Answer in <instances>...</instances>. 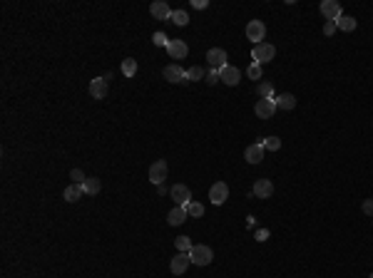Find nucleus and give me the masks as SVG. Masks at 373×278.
<instances>
[{"instance_id":"5701e85b","label":"nucleus","mask_w":373,"mask_h":278,"mask_svg":"<svg viewBox=\"0 0 373 278\" xmlns=\"http://www.w3.org/2000/svg\"><path fill=\"white\" fill-rule=\"evenodd\" d=\"M336 28L343 30V33H351V30H356V20H353L351 15H341V18L336 20Z\"/></svg>"},{"instance_id":"4c0bfd02","label":"nucleus","mask_w":373,"mask_h":278,"mask_svg":"<svg viewBox=\"0 0 373 278\" xmlns=\"http://www.w3.org/2000/svg\"><path fill=\"white\" fill-rule=\"evenodd\" d=\"M157 194H159V196H164V194H169V189H167V184H159V186H157Z\"/></svg>"},{"instance_id":"473e14b6","label":"nucleus","mask_w":373,"mask_h":278,"mask_svg":"<svg viewBox=\"0 0 373 278\" xmlns=\"http://www.w3.org/2000/svg\"><path fill=\"white\" fill-rule=\"evenodd\" d=\"M70 179H73V184H85L87 176H85L82 169H73V172H70Z\"/></svg>"},{"instance_id":"c9c22d12","label":"nucleus","mask_w":373,"mask_h":278,"mask_svg":"<svg viewBox=\"0 0 373 278\" xmlns=\"http://www.w3.org/2000/svg\"><path fill=\"white\" fill-rule=\"evenodd\" d=\"M266 239H269V229H259V231H257V241H259V243H264Z\"/></svg>"},{"instance_id":"a878e982","label":"nucleus","mask_w":373,"mask_h":278,"mask_svg":"<svg viewBox=\"0 0 373 278\" xmlns=\"http://www.w3.org/2000/svg\"><path fill=\"white\" fill-rule=\"evenodd\" d=\"M264 149H269V152H276V149H281V139L279 137H266V139H261L259 142Z\"/></svg>"},{"instance_id":"20e7f679","label":"nucleus","mask_w":373,"mask_h":278,"mask_svg":"<svg viewBox=\"0 0 373 278\" xmlns=\"http://www.w3.org/2000/svg\"><path fill=\"white\" fill-rule=\"evenodd\" d=\"M264 35H266V25L261 20H249V25H246V37L254 45H259V42H264Z\"/></svg>"},{"instance_id":"9d476101","label":"nucleus","mask_w":373,"mask_h":278,"mask_svg":"<svg viewBox=\"0 0 373 278\" xmlns=\"http://www.w3.org/2000/svg\"><path fill=\"white\" fill-rule=\"evenodd\" d=\"M189 263H192V258H189V253H174V258L169 261V268H172V273L174 276H182L186 268H189Z\"/></svg>"},{"instance_id":"a211bd4d","label":"nucleus","mask_w":373,"mask_h":278,"mask_svg":"<svg viewBox=\"0 0 373 278\" xmlns=\"http://www.w3.org/2000/svg\"><path fill=\"white\" fill-rule=\"evenodd\" d=\"M186 216H189V214H186L184 206H174L172 211L167 214V224H169V226H182V224L186 221Z\"/></svg>"},{"instance_id":"0eeeda50","label":"nucleus","mask_w":373,"mask_h":278,"mask_svg":"<svg viewBox=\"0 0 373 278\" xmlns=\"http://www.w3.org/2000/svg\"><path fill=\"white\" fill-rule=\"evenodd\" d=\"M167 172H169V167H167V162L164 159H157L152 167H149V181L152 184H164V179H167Z\"/></svg>"},{"instance_id":"423d86ee","label":"nucleus","mask_w":373,"mask_h":278,"mask_svg":"<svg viewBox=\"0 0 373 278\" xmlns=\"http://www.w3.org/2000/svg\"><path fill=\"white\" fill-rule=\"evenodd\" d=\"M162 75H164V80H167V82H177V85L189 82V80H186V70H182L179 65H167Z\"/></svg>"},{"instance_id":"f03ea898","label":"nucleus","mask_w":373,"mask_h":278,"mask_svg":"<svg viewBox=\"0 0 373 278\" xmlns=\"http://www.w3.org/2000/svg\"><path fill=\"white\" fill-rule=\"evenodd\" d=\"M189 258H192L194 266H209L212 258H214V253H212V248H209L207 243H197V246H192Z\"/></svg>"},{"instance_id":"b1692460","label":"nucleus","mask_w":373,"mask_h":278,"mask_svg":"<svg viewBox=\"0 0 373 278\" xmlns=\"http://www.w3.org/2000/svg\"><path fill=\"white\" fill-rule=\"evenodd\" d=\"M257 95H259L261 100H276V95H274V87H271V82H261V85L257 87Z\"/></svg>"},{"instance_id":"6ab92c4d","label":"nucleus","mask_w":373,"mask_h":278,"mask_svg":"<svg viewBox=\"0 0 373 278\" xmlns=\"http://www.w3.org/2000/svg\"><path fill=\"white\" fill-rule=\"evenodd\" d=\"M82 194H85L82 184H70L65 191H62V199H65V201H70V204H75V201H77Z\"/></svg>"},{"instance_id":"39448f33","label":"nucleus","mask_w":373,"mask_h":278,"mask_svg":"<svg viewBox=\"0 0 373 278\" xmlns=\"http://www.w3.org/2000/svg\"><path fill=\"white\" fill-rule=\"evenodd\" d=\"M319 10H321V15H324L326 20H338V18L343 15V8H341L338 0H324Z\"/></svg>"},{"instance_id":"2f4dec72","label":"nucleus","mask_w":373,"mask_h":278,"mask_svg":"<svg viewBox=\"0 0 373 278\" xmlns=\"http://www.w3.org/2000/svg\"><path fill=\"white\" fill-rule=\"evenodd\" d=\"M261 75H264V70H261V65H257V62H252V67H249V77H252V80H261Z\"/></svg>"},{"instance_id":"393cba45","label":"nucleus","mask_w":373,"mask_h":278,"mask_svg":"<svg viewBox=\"0 0 373 278\" xmlns=\"http://www.w3.org/2000/svg\"><path fill=\"white\" fill-rule=\"evenodd\" d=\"M169 23H174V25L184 28L186 23H189V13H186V10H174V13H172V18H169Z\"/></svg>"},{"instance_id":"e433bc0d","label":"nucleus","mask_w":373,"mask_h":278,"mask_svg":"<svg viewBox=\"0 0 373 278\" xmlns=\"http://www.w3.org/2000/svg\"><path fill=\"white\" fill-rule=\"evenodd\" d=\"M192 5H194L197 10H204V8H207L209 3H207V0H192Z\"/></svg>"},{"instance_id":"bb28decb","label":"nucleus","mask_w":373,"mask_h":278,"mask_svg":"<svg viewBox=\"0 0 373 278\" xmlns=\"http://www.w3.org/2000/svg\"><path fill=\"white\" fill-rule=\"evenodd\" d=\"M184 208H186V214H189V216H194V219L204 216V206H202V204H197V201H189V204H186Z\"/></svg>"},{"instance_id":"dca6fc26","label":"nucleus","mask_w":373,"mask_h":278,"mask_svg":"<svg viewBox=\"0 0 373 278\" xmlns=\"http://www.w3.org/2000/svg\"><path fill=\"white\" fill-rule=\"evenodd\" d=\"M107 92H110V85H107L102 77H95V80L90 82V95H92L95 100H105Z\"/></svg>"},{"instance_id":"c756f323","label":"nucleus","mask_w":373,"mask_h":278,"mask_svg":"<svg viewBox=\"0 0 373 278\" xmlns=\"http://www.w3.org/2000/svg\"><path fill=\"white\" fill-rule=\"evenodd\" d=\"M204 82H207V85H217V82H222V80H219V70H214V67H212V70H207Z\"/></svg>"},{"instance_id":"1a4fd4ad","label":"nucleus","mask_w":373,"mask_h":278,"mask_svg":"<svg viewBox=\"0 0 373 278\" xmlns=\"http://www.w3.org/2000/svg\"><path fill=\"white\" fill-rule=\"evenodd\" d=\"M219 80H222L224 85H229V87H236V85L241 82V72H239L236 67L226 65V67H222V70H219Z\"/></svg>"},{"instance_id":"ddd939ff","label":"nucleus","mask_w":373,"mask_h":278,"mask_svg":"<svg viewBox=\"0 0 373 278\" xmlns=\"http://www.w3.org/2000/svg\"><path fill=\"white\" fill-rule=\"evenodd\" d=\"M207 62H209V67L222 70V67H226V52H224L222 47H212V50L207 52Z\"/></svg>"},{"instance_id":"4468645a","label":"nucleus","mask_w":373,"mask_h":278,"mask_svg":"<svg viewBox=\"0 0 373 278\" xmlns=\"http://www.w3.org/2000/svg\"><path fill=\"white\" fill-rule=\"evenodd\" d=\"M167 52H169V57H172V60H184V57H186V52H189V47H186V42H184V40H169Z\"/></svg>"},{"instance_id":"7c9ffc66","label":"nucleus","mask_w":373,"mask_h":278,"mask_svg":"<svg viewBox=\"0 0 373 278\" xmlns=\"http://www.w3.org/2000/svg\"><path fill=\"white\" fill-rule=\"evenodd\" d=\"M152 42H154L157 47H164V50H167V45H169V37H167L164 33H154V35H152Z\"/></svg>"},{"instance_id":"aec40b11","label":"nucleus","mask_w":373,"mask_h":278,"mask_svg":"<svg viewBox=\"0 0 373 278\" xmlns=\"http://www.w3.org/2000/svg\"><path fill=\"white\" fill-rule=\"evenodd\" d=\"M294 107H296V97H294V95L284 92V95H279V97H276V109L289 112V109H294Z\"/></svg>"},{"instance_id":"ea45409f","label":"nucleus","mask_w":373,"mask_h":278,"mask_svg":"<svg viewBox=\"0 0 373 278\" xmlns=\"http://www.w3.org/2000/svg\"><path fill=\"white\" fill-rule=\"evenodd\" d=\"M368 278H373V273H371V276H368Z\"/></svg>"},{"instance_id":"cd10ccee","label":"nucleus","mask_w":373,"mask_h":278,"mask_svg":"<svg viewBox=\"0 0 373 278\" xmlns=\"http://www.w3.org/2000/svg\"><path fill=\"white\" fill-rule=\"evenodd\" d=\"M192 246H194V243L189 241V236H179V239H177V251H179V253H189Z\"/></svg>"},{"instance_id":"f704fd0d","label":"nucleus","mask_w":373,"mask_h":278,"mask_svg":"<svg viewBox=\"0 0 373 278\" xmlns=\"http://www.w3.org/2000/svg\"><path fill=\"white\" fill-rule=\"evenodd\" d=\"M361 208H363L366 216H373V199H366V201L361 204Z\"/></svg>"},{"instance_id":"c85d7f7f","label":"nucleus","mask_w":373,"mask_h":278,"mask_svg":"<svg viewBox=\"0 0 373 278\" xmlns=\"http://www.w3.org/2000/svg\"><path fill=\"white\" fill-rule=\"evenodd\" d=\"M204 75H207V72H204V70H202L199 65H194V67L186 70V80H194V82H197V80H202Z\"/></svg>"},{"instance_id":"412c9836","label":"nucleus","mask_w":373,"mask_h":278,"mask_svg":"<svg viewBox=\"0 0 373 278\" xmlns=\"http://www.w3.org/2000/svg\"><path fill=\"white\" fill-rule=\"evenodd\" d=\"M82 189H85V194L95 196V194H100V189H102V181H100L97 176H87V179H85V184H82Z\"/></svg>"},{"instance_id":"7ed1b4c3","label":"nucleus","mask_w":373,"mask_h":278,"mask_svg":"<svg viewBox=\"0 0 373 278\" xmlns=\"http://www.w3.org/2000/svg\"><path fill=\"white\" fill-rule=\"evenodd\" d=\"M169 196L174 199V206H186V204L192 201V191H189V186H186V184H174L169 189Z\"/></svg>"},{"instance_id":"f3484780","label":"nucleus","mask_w":373,"mask_h":278,"mask_svg":"<svg viewBox=\"0 0 373 278\" xmlns=\"http://www.w3.org/2000/svg\"><path fill=\"white\" fill-rule=\"evenodd\" d=\"M244 159L249 162V164H259L261 159H264V147L257 142V144H249L246 147V152H244Z\"/></svg>"},{"instance_id":"6e6552de","label":"nucleus","mask_w":373,"mask_h":278,"mask_svg":"<svg viewBox=\"0 0 373 278\" xmlns=\"http://www.w3.org/2000/svg\"><path fill=\"white\" fill-rule=\"evenodd\" d=\"M226 199H229V186H226L224 181H217V184L209 189V201H212L214 206H222Z\"/></svg>"},{"instance_id":"f8f14e48","label":"nucleus","mask_w":373,"mask_h":278,"mask_svg":"<svg viewBox=\"0 0 373 278\" xmlns=\"http://www.w3.org/2000/svg\"><path fill=\"white\" fill-rule=\"evenodd\" d=\"M149 13H152V18L154 20H164V23H169V18H172V8L164 3V0H159V3H152L149 5Z\"/></svg>"},{"instance_id":"f257e3e1","label":"nucleus","mask_w":373,"mask_h":278,"mask_svg":"<svg viewBox=\"0 0 373 278\" xmlns=\"http://www.w3.org/2000/svg\"><path fill=\"white\" fill-rule=\"evenodd\" d=\"M274 55H276V47H274V45H269V42H259V45H254V50H252V60H254L257 65H266V62H271V60H274Z\"/></svg>"},{"instance_id":"2eb2a0df","label":"nucleus","mask_w":373,"mask_h":278,"mask_svg":"<svg viewBox=\"0 0 373 278\" xmlns=\"http://www.w3.org/2000/svg\"><path fill=\"white\" fill-rule=\"evenodd\" d=\"M252 194H254L257 199H269V196L274 194V184H271V179H259V181H254Z\"/></svg>"},{"instance_id":"58836bf2","label":"nucleus","mask_w":373,"mask_h":278,"mask_svg":"<svg viewBox=\"0 0 373 278\" xmlns=\"http://www.w3.org/2000/svg\"><path fill=\"white\" fill-rule=\"evenodd\" d=\"M102 80H105V82H110V80H114V75H112V72H105V75H102Z\"/></svg>"},{"instance_id":"72a5a7b5","label":"nucleus","mask_w":373,"mask_h":278,"mask_svg":"<svg viewBox=\"0 0 373 278\" xmlns=\"http://www.w3.org/2000/svg\"><path fill=\"white\" fill-rule=\"evenodd\" d=\"M336 30H338V28H336V20H326V23H324V35H329V37H331Z\"/></svg>"},{"instance_id":"4be33fe9","label":"nucleus","mask_w":373,"mask_h":278,"mask_svg":"<svg viewBox=\"0 0 373 278\" xmlns=\"http://www.w3.org/2000/svg\"><path fill=\"white\" fill-rule=\"evenodd\" d=\"M135 72H137V60L135 57L122 60V75L124 77H135Z\"/></svg>"},{"instance_id":"9b49d317","label":"nucleus","mask_w":373,"mask_h":278,"mask_svg":"<svg viewBox=\"0 0 373 278\" xmlns=\"http://www.w3.org/2000/svg\"><path fill=\"white\" fill-rule=\"evenodd\" d=\"M254 112H257L259 119H271L274 112H276V100H259L254 104Z\"/></svg>"}]
</instances>
